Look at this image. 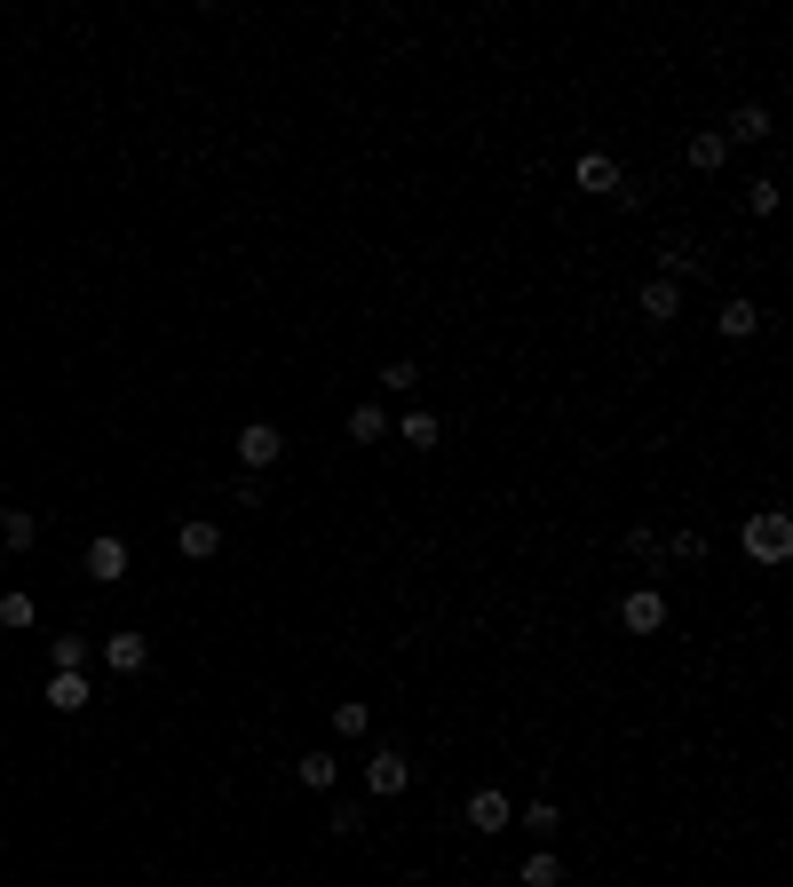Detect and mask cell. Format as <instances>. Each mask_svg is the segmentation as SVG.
Returning a JSON list of instances; mask_svg holds the SVG:
<instances>
[{
	"label": "cell",
	"mask_w": 793,
	"mask_h": 887,
	"mask_svg": "<svg viewBox=\"0 0 793 887\" xmlns=\"http://www.w3.org/2000/svg\"><path fill=\"white\" fill-rule=\"evenodd\" d=\"M738 548H746V563H785L793 555V516H785V507H754V516H746V531H738Z\"/></svg>",
	"instance_id": "obj_1"
},
{
	"label": "cell",
	"mask_w": 793,
	"mask_h": 887,
	"mask_svg": "<svg viewBox=\"0 0 793 887\" xmlns=\"http://www.w3.org/2000/svg\"><path fill=\"white\" fill-rule=\"evenodd\" d=\"M572 183H579L587 198H619V207H627V198H635V191H627V166H619L611 151H587V159L572 166Z\"/></svg>",
	"instance_id": "obj_2"
},
{
	"label": "cell",
	"mask_w": 793,
	"mask_h": 887,
	"mask_svg": "<svg viewBox=\"0 0 793 887\" xmlns=\"http://www.w3.org/2000/svg\"><path fill=\"white\" fill-rule=\"evenodd\" d=\"M619 626H627V634H658V626H667V595H658V587L619 595Z\"/></svg>",
	"instance_id": "obj_3"
},
{
	"label": "cell",
	"mask_w": 793,
	"mask_h": 887,
	"mask_svg": "<svg viewBox=\"0 0 793 887\" xmlns=\"http://www.w3.org/2000/svg\"><path fill=\"white\" fill-rule=\"evenodd\" d=\"M469 825H476V832H508V825H516V808H508L501 784H476V793H469Z\"/></svg>",
	"instance_id": "obj_4"
},
{
	"label": "cell",
	"mask_w": 793,
	"mask_h": 887,
	"mask_svg": "<svg viewBox=\"0 0 793 887\" xmlns=\"http://www.w3.org/2000/svg\"><path fill=\"white\" fill-rule=\"evenodd\" d=\"M88 578H95V587H119V578H127V539H88Z\"/></svg>",
	"instance_id": "obj_5"
},
{
	"label": "cell",
	"mask_w": 793,
	"mask_h": 887,
	"mask_svg": "<svg viewBox=\"0 0 793 887\" xmlns=\"http://www.w3.org/2000/svg\"><path fill=\"white\" fill-rule=\"evenodd\" d=\"M405 784H413V761H405V753H373V761H366V793L396 800Z\"/></svg>",
	"instance_id": "obj_6"
},
{
	"label": "cell",
	"mask_w": 793,
	"mask_h": 887,
	"mask_svg": "<svg viewBox=\"0 0 793 887\" xmlns=\"http://www.w3.org/2000/svg\"><path fill=\"white\" fill-rule=\"evenodd\" d=\"M278 452H286V436H278L271 421H246V428H239V460H246V468H271Z\"/></svg>",
	"instance_id": "obj_7"
},
{
	"label": "cell",
	"mask_w": 793,
	"mask_h": 887,
	"mask_svg": "<svg viewBox=\"0 0 793 887\" xmlns=\"http://www.w3.org/2000/svg\"><path fill=\"white\" fill-rule=\"evenodd\" d=\"M699 269H706V254H699V246H690V238H667V246H658V278H667V286H682V278H699Z\"/></svg>",
	"instance_id": "obj_8"
},
{
	"label": "cell",
	"mask_w": 793,
	"mask_h": 887,
	"mask_svg": "<svg viewBox=\"0 0 793 887\" xmlns=\"http://www.w3.org/2000/svg\"><path fill=\"white\" fill-rule=\"evenodd\" d=\"M635 310H643L651 325H667V318H682V286H667V278H651V286L635 293Z\"/></svg>",
	"instance_id": "obj_9"
},
{
	"label": "cell",
	"mask_w": 793,
	"mask_h": 887,
	"mask_svg": "<svg viewBox=\"0 0 793 887\" xmlns=\"http://www.w3.org/2000/svg\"><path fill=\"white\" fill-rule=\"evenodd\" d=\"M762 325H770V318L754 310V301H722V318H714V333H722V341H754Z\"/></svg>",
	"instance_id": "obj_10"
},
{
	"label": "cell",
	"mask_w": 793,
	"mask_h": 887,
	"mask_svg": "<svg viewBox=\"0 0 793 887\" xmlns=\"http://www.w3.org/2000/svg\"><path fill=\"white\" fill-rule=\"evenodd\" d=\"M175 548H183L191 563H207V555H222V523H207V516H191V523L175 531Z\"/></svg>",
	"instance_id": "obj_11"
},
{
	"label": "cell",
	"mask_w": 793,
	"mask_h": 887,
	"mask_svg": "<svg viewBox=\"0 0 793 887\" xmlns=\"http://www.w3.org/2000/svg\"><path fill=\"white\" fill-rule=\"evenodd\" d=\"M104 666H112V673H143V666H151V642H143V634H112V642H104Z\"/></svg>",
	"instance_id": "obj_12"
},
{
	"label": "cell",
	"mask_w": 793,
	"mask_h": 887,
	"mask_svg": "<svg viewBox=\"0 0 793 887\" xmlns=\"http://www.w3.org/2000/svg\"><path fill=\"white\" fill-rule=\"evenodd\" d=\"M682 159L699 166V175H714V166L731 159V143H722V127H699V135H690V143H682Z\"/></svg>",
	"instance_id": "obj_13"
},
{
	"label": "cell",
	"mask_w": 793,
	"mask_h": 887,
	"mask_svg": "<svg viewBox=\"0 0 793 887\" xmlns=\"http://www.w3.org/2000/svg\"><path fill=\"white\" fill-rule=\"evenodd\" d=\"M722 143H770V112H762V104H746L731 127H722Z\"/></svg>",
	"instance_id": "obj_14"
},
{
	"label": "cell",
	"mask_w": 793,
	"mask_h": 887,
	"mask_svg": "<svg viewBox=\"0 0 793 887\" xmlns=\"http://www.w3.org/2000/svg\"><path fill=\"white\" fill-rule=\"evenodd\" d=\"M0 539H9V548L24 555L32 539H41V516H32V507H9V516H0Z\"/></svg>",
	"instance_id": "obj_15"
},
{
	"label": "cell",
	"mask_w": 793,
	"mask_h": 887,
	"mask_svg": "<svg viewBox=\"0 0 793 887\" xmlns=\"http://www.w3.org/2000/svg\"><path fill=\"white\" fill-rule=\"evenodd\" d=\"M48 705H56V713H80V705H88V681H80V673H48Z\"/></svg>",
	"instance_id": "obj_16"
},
{
	"label": "cell",
	"mask_w": 793,
	"mask_h": 887,
	"mask_svg": "<svg viewBox=\"0 0 793 887\" xmlns=\"http://www.w3.org/2000/svg\"><path fill=\"white\" fill-rule=\"evenodd\" d=\"M524 887H564V864H555V848H540V856H524Z\"/></svg>",
	"instance_id": "obj_17"
},
{
	"label": "cell",
	"mask_w": 793,
	"mask_h": 887,
	"mask_svg": "<svg viewBox=\"0 0 793 887\" xmlns=\"http://www.w3.org/2000/svg\"><path fill=\"white\" fill-rule=\"evenodd\" d=\"M516 825H524V832H532V840H555V825H564V816H555V800H532V808H524V816H516Z\"/></svg>",
	"instance_id": "obj_18"
},
{
	"label": "cell",
	"mask_w": 793,
	"mask_h": 887,
	"mask_svg": "<svg viewBox=\"0 0 793 887\" xmlns=\"http://www.w3.org/2000/svg\"><path fill=\"white\" fill-rule=\"evenodd\" d=\"M349 436H357V444L389 436V413H381V404H357V413H349Z\"/></svg>",
	"instance_id": "obj_19"
},
{
	"label": "cell",
	"mask_w": 793,
	"mask_h": 887,
	"mask_svg": "<svg viewBox=\"0 0 793 887\" xmlns=\"http://www.w3.org/2000/svg\"><path fill=\"white\" fill-rule=\"evenodd\" d=\"M32 619H41V610H32V595H24V587L0 595V626H32Z\"/></svg>",
	"instance_id": "obj_20"
},
{
	"label": "cell",
	"mask_w": 793,
	"mask_h": 887,
	"mask_svg": "<svg viewBox=\"0 0 793 887\" xmlns=\"http://www.w3.org/2000/svg\"><path fill=\"white\" fill-rule=\"evenodd\" d=\"M88 666V634H56V673H80Z\"/></svg>",
	"instance_id": "obj_21"
},
{
	"label": "cell",
	"mask_w": 793,
	"mask_h": 887,
	"mask_svg": "<svg viewBox=\"0 0 793 887\" xmlns=\"http://www.w3.org/2000/svg\"><path fill=\"white\" fill-rule=\"evenodd\" d=\"M294 769H302V784H310V793H325V784H334L342 769L334 761H325V753H302V761H294Z\"/></svg>",
	"instance_id": "obj_22"
},
{
	"label": "cell",
	"mask_w": 793,
	"mask_h": 887,
	"mask_svg": "<svg viewBox=\"0 0 793 887\" xmlns=\"http://www.w3.org/2000/svg\"><path fill=\"white\" fill-rule=\"evenodd\" d=\"M381 389H396V396H413V389H421V365H413V357H396V365L381 372Z\"/></svg>",
	"instance_id": "obj_23"
},
{
	"label": "cell",
	"mask_w": 793,
	"mask_h": 887,
	"mask_svg": "<svg viewBox=\"0 0 793 887\" xmlns=\"http://www.w3.org/2000/svg\"><path fill=\"white\" fill-rule=\"evenodd\" d=\"M334 729H342V737H366V698H342V705H334Z\"/></svg>",
	"instance_id": "obj_24"
},
{
	"label": "cell",
	"mask_w": 793,
	"mask_h": 887,
	"mask_svg": "<svg viewBox=\"0 0 793 887\" xmlns=\"http://www.w3.org/2000/svg\"><path fill=\"white\" fill-rule=\"evenodd\" d=\"M396 436H405V444H437V413H405Z\"/></svg>",
	"instance_id": "obj_25"
},
{
	"label": "cell",
	"mask_w": 793,
	"mask_h": 887,
	"mask_svg": "<svg viewBox=\"0 0 793 887\" xmlns=\"http://www.w3.org/2000/svg\"><path fill=\"white\" fill-rule=\"evenodd\" d=\"M667 548H675V563H706V531H675Z\"/></svg>",
	"instance_id": "obj_26"
},
{
	"label": "cell",
	"mask_w": 793,
	"mask_h": 887,
	"mask_svg": "<svg viewBox=\"0 0 793 887\" xmlns=\"http://www.w3.org/2000/svg\"><path fill=\"white\" fill-rule=\"evenodd\" d=\"M746 215H778V183H746Z\"/></svg>",
	"instance_id": "obj_27"
},
{
	"label": "cell",
	"mask_w": 793,
	"mask_h": 887,
	"mask_svg": "<svg viewBox=\"0 0 793 887\" xmlns=\"http://www.w3.org/2000/svg\"><path fill=\"white\" fill-rule=\"evenodd\" d=\"M658 548H667V539H658L651 523H635V531H627V555H658Z\"/></svg>",
	"instance_id": "obj_28"
}]
</instances>
